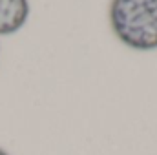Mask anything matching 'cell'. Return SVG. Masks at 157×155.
Segmentation results:
<instances>
[{"mask_svg": "<svg viewBox=\"0 0 157 155\" xmlns=\"http://www.w3.org/2000/svg\"><path fill=\"white\" fill-rule=\"evenodd\" d=\"M0 155H9V153H7L6 150H2V148H0Z\"/></svg>", "mask_w": 157, "mask_h": 155, "instance_id": "obj_3", "label": "cell"}, {"mask_svg": "<svg viewBox=\"0 0 157 155\" xmlns=\"http://www.w3.org/2000/svg\"><path fill=\"white\" fill-rule=\"evenodd\" d=\"M29 18V0H0V35L20 31Z\"/></svg>", "mask_w": 157, "mask_h": 155, "instance_id": "obj_2", "label": "cell"}, {"mask_svg": "<svg viewBox=\"0 0 157 155\" xmlns=\"http://www.w3.org/2000/svg\"><path fill=\"white\" fill-rule=\"evenodd\" d=\"M110 24L124 46L157 49V0H112Z\"/></svg>", "mask_w": 157, "mask_h": 155, "instance_id": "obj_1", "label": "cell"}]
</instances>
